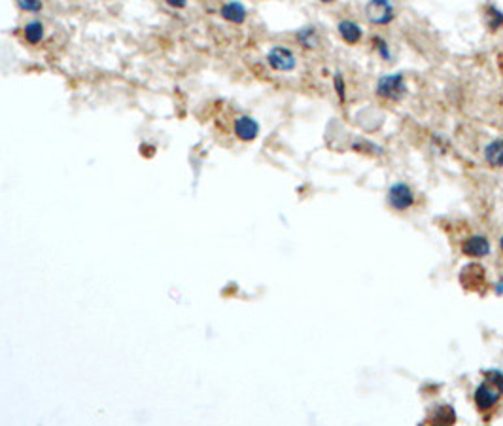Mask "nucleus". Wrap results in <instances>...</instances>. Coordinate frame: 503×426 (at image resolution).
Returning <instances> with one entry per match:
<instances>
[{"label": "nucleus", "mask_w": 503, "mask_h": 426, "mask_svg": "<svg viewBox=\"0 0 503 426\" xmlns=\"http://www.w3.org/2000/svg\"><path fill=\"white\" fill-rule=\"evenodd\" d=\"M375 93L386 103H401L409 93V86L403 74H386L378 78Z\"/></svg>", "instance_id": "f257e3e1"}, {"label": "nucleus", "mask_w": 503, "mask_h": 426, "mask_svg": "<svg viewBox=\"0 0 503 426\" xmlns=\"http://www.w3.org/2000/svg\"><path fill=\"white\" fill-rule=\"evenodd\" d=\"M265 63L273 72H280V74H288L297 69V56L291 47L284 46V44H275L267 51L265 56Z\"/></svg>", "instance_id": "f03ea898"}, {"label": "nucleus", "mask_w": 503, "mask_h": 426, "mask_svg": "<svg viewBox=\"0 0 503 426\" xmlns=\"http://www.w3.org/2000/svg\"><path fill=\"white\" fill-rule=\"evenodd\" d=\"M388 205L392 206L393 211H397V213H403V211H409L415 206L417 203V196H415V191L410 188L409 184H405V182H395L390 186L388 189Z\"/></svg>", "instance_id": "7ed1b4c3"}, {"label": "nucleus", "mask_w": 503, "mask_h": 426, "mask_svg": "<svg viewBox=\"0 0 503 426\" xmlns=\"http://www.w3.org/2000/svg\"><path fill=\"white\" fill-rule=\"evenodd\" d=\"M502 394L503 392L500 388L494 387L492 383H488L487 379H484L479 387L475 388V392H473V402H475L477 410H479L482 415H488L490 411L495 410V405L500 403Z\"/></svg>", "instance_id": "20e7f679"}, {"label": "nucleus", "mask_w": 503, "mask_h": 426, "mask_svg": "<svg viewBox=\"0 0 503 426\" xmlns=\"http://www.w3.org/2000/svg\"><path fill=\"white\" fill-rule=\"evenodd\" d=\"M365 16L369 19V23L386 27L395 19V8L392 0H369L365 4Z\"/></svg>", "instance_id": "39448f33"}, {"label": "nucleus", "mask_w": 503, "mask_h": 426, "mask_svg": "<svg viewBox=\"0 0 503 426\" xmlns=\"http://www.w3.org/2000/svg\"><path fill=\"white\" fill-rule=\"evenodd\" d=\"M233 134L238 141L251 142L260 137V123L258 119L251 118L248 114H241L233 118Z\"/></svg>", "instance_id": "423d86ee"}, {"label": "nucleus", "mask_w": 503, "mask_h": 426, "mask_svg": "<svg viewBox=\"0 0 503 426\" xmlns=\"http://www.w3.org/2000/svg\"><path fill=\"white\" fill-rule=\"evenodd\" d=\"M460 283L465 290L480 292V288H487V271L477 263H469L460 271Z\"/></svg>", "instance_id": "0eeeda50"}, {"label": "nucleus", "mask_w": 503, "mask_h": 426, "mask_svg": "<svg viewBox=\"0 0 503 426\" xmlns=\"http://www.w3.org/2000/svg\"><path fill=\"white\" fill-rule=\"evenodd\" d=\"M460 250L467 258H484V256L490 254L492 246H490V241L484 235H469L462 241Z\"/></svg>", "instance_id": "6e6552de"}, {"label": "nucleus", "mask_w": 503, "mask_h": 426, "mask_svg": "<svg viewBox=\"0 0 503 426\" xmlns=\"http://www.w3.org/2000/svg\"><path fill=\"white\" fill-rule=\"evenodd\" d=\"M337 31L339 36H341L343 42L348 44V46H358V44L363 40V29L356 23V21H352V19H343V21H339Z\"/></svg>", "instance_id": "1a4fd4ad"}, {"label": "nucleus", "mask_w": 503, "mask_h": 426, "mask_svg": "<svg viewBox=\"0 0 503 426\" xmlns=\"http://www.w3.org/2000/svg\"><path fill=\"white\" fill-rule=\"evenodd\" d=\"M482 19H484V27L488 29V32H492V34L503 29V12L492 2H487L482 6Z\"/></svg>", "instance_id": "9d476101"}, {"label": "nucleus", "mask_w": 503, "mask_h": 426, "mask_svg": "<svg viewBox=\"0 0 503 426\" xmlns=\"http://www.w3.org/2000/svg\"><path fill=\"white\" fill-rule=\"evenodd\" d=\"M220 16L229 21V23H235V25H243L246 21V16H248V12L244 8L241 2H236V0H231V2H225L223 6L220 8Z\"/></svg>", "instance_id": "9b49d317"}, {"label": "nucleus", "mask_w": 503, "mask_h": 426, "mask_svg": "<svg viewBox=\"0 0 503 426\" xmlns=\"http://www.w3.org/2000/svg\"><path fill=\"white\" fill-rule=\"evenodd\" d=\"M484 159L492 169H503V139H494L484 148Z\"/></svg>", "instance_id": "f8f14e48"}, {"label": "nucleus", "mask_w": 503, "mask_h": 426, "mask_svg": "<svg viewBox=\"0 0 503 426\" xmlns=\"http://www.w3.org/2000/svg\"><path fill=\"white\" fill-rule=\"evenodd\" d=\"M46 36V29H44V25L40 23V21H29V23L23 27V38L27 44H31V46H38L42 44V40Z\"/></svg>", "instance_id": "ddd939ff"}, {"label": "nucleus", "mask_w": 503, "mask_h": 426, "mask_svg": "<svg viewBox=\"0 0 503 426\" xmlns=\"http://www.w3.org/2000/svg\"><path fill=\"white\" fill-rule=\"evenodd\" d=\"M295 42L305 49H316L320 44V34L315 27H305V29L295 32Z\"/></svg>", "instance_id": "4468645a"}, {"label": "nucleus", "mask_w": 503, "mask_h": 426, "mask_svg": "<svg viewBox=\"0 0 503 426\" xmlns=\"http://www.w3.org/2000/svg\"><path fill=\"white\" fill-rule=\"evenodd\" d=\"M371 46L377 51V56L382 59V61H392V51H390V46L382 36H371Z\"/></svg>", "instance_id": "2eb2a0df"}, {"label": "nucleus", "mask_w": 503, "mask_h": 426, "mask_svg": "<svg viewBox=\"0 0 503 426\" xmlns=\"http://www.w3.org/2000/svg\"><path fill=\"white\" fill-rule=\"evenodd\" d=\"M432 423H447V425H452L454 421H456V413L454 410L447 405V407H439V410L435 411V417L430 418Z\"/></svg>", "instance_id": "dca6fc26"}, {"label": "nucleus", "mask_w": 503, "mask_h": 426, "mask_svg": "<svg viewBox=\"0 0 503 426\" xmlns=\"http://www.w3.org/2000/svg\"><path fill=\"white\" fill-rule=\"evenodd\" d=\"M482 375L487 379L488 383H492L494 387H498L503 392V373L500 370H484Z\"/></svg>", "instance_id": "f3484780"}, {"label": "nucleus", "mask_w": 503, "mask_h": 426, "mask_svg": "<svg viewBox=\"0 0 503 426\" xmlns=\"http://www.w3.org/2000/svg\"><path fill=\"white\" fill-rule=\"evenodd\" d=\"M333 86H335V93H337L339 101L341 103H346V84H345V78H343V74H335L333 76Z\"/></svg>", "instance_id": "a211bd4d"}, {"label": "nucleus", "mask_w": 503, "mask_h": 426, "mask_svg": "<svg viewBox=\"0 0 503 426\" xmlns=\"http://www.w3.org/2000/svg\"><path fill=\"white\" fill-rule=\"evenodd\" d=\"M17 6L23 10V12L34 14V12L42 10V2L40 0H17Z\"/></svg>", "instance_id": "6ab92c4d"}, {"label": "nucleus", "mask_w": 503, "mask_h": 426, "mask_svg": "<svg viewBox=\"0 0 503 426\" xmlns=\"http://www.w3.org/2000/svg\"><path fill=\"white\" fill-rule=\"evenodd\" d=\"M167 4H171L173 8H184L186 6V0H167Z\"/></svg>", "instance_id": "aec40b11"}, {"label": "nucleus", "mask_w": 503, "mask_h": 426, "mask_svg": "<svg viewBox=\"0 0 503 426\" xmlns=\"http://www.w3.org/2000/svg\"><path fill=\"white\" fill-rule=\"evenodd\" d=\"M495 292H498V294H502L503 292V284L502 283H500V284H498V286H495Z\"/></svg>", "instance_id": "412c9836"}, {"label": "nucleus", "mask_w": 503, "mask_h": 426, "mask_svg": "<svg viewBox=\"0 0 503 426\" xmlns=\"http://www.w3.org/2000/svg\"><path fill=\"white\" fill-rule=\"evenodd\" d=\"M318 2H322V4H333L335 0H318Z\"/></svg>", "instance_id": "4be33fe9"}, {"label": "nucleus", "mask_w": 503, "mask_h": 426, "mask_svg": "<svg viewBox=\"0 0 503 426\" xmlns=\"http://www.w3.org/2000/svg\"><path fill=\"white\" fill-rule=\"evenodd\" d=\"M500 248H502V250H503V237H502V239H500Z\"/></svg>", "instance_id": "5701e85b"}]
</instances>
